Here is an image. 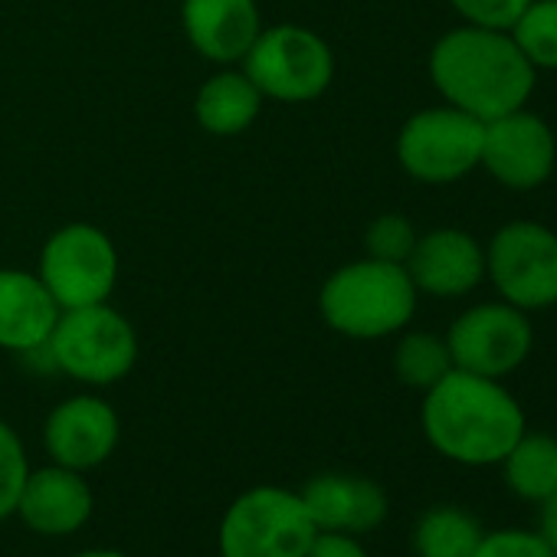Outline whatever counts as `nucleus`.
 I'll return each instance as SVG.
<instances>
[{"label": "nucleus", "mask_w": 557, "mask_h": 557, "mask_svg": "<svg viewBox=\"0 0 557 557\" xmlns=\"http://www.w3.org/2000/svg\"><path fill=\"white\" fill-rule=\"evenodd\" d=\"M446 345L453 355V368L502 381L515 374L534 345V329L528 315L508 302H485L462 312L449 332Z\"/></svg>", "instance_id": "9d476101"}, {"label": "nucleus", "mask_w": 557, "mask_h": 557, "mask_svg": "<svg viewBox=\"0 0 557 557\" xmlns=\"http://www.w3.org/2000/svg\"><path fill=\"white\" fill-rule=\"evenodd\" d=\"M404 265L417 293L433 299H459L485 278V249L472 233L443 226L417 236V246Z\"/></svg>", "instance_id": "4468645a"}, {"label": "nucleus", "mask_w": 557, "mask_h": 557, "mask_svg": "<svg viewBox=\"0 0 557 557\" xmlns=\"http://www.w3.org/2000/svg\"><path fill=\"white\" fill-rule=\"evenodd\" d=\"M306 557H371L368 547L358 541V534L345 531H319L306 550Z\"/></svg>", "instance_id": "bb28decb"}, {"label": "nucleus", "mask_w": 557, "mask_h": 557, "mask_svg": "<svg viewBox=\"0 0 557 557\" xmlns=\"http://www.w3.org/2000/svg\"><path fill=\"white\" fill-rule=\"evenodd\" d=\"M37 275L60 312L99 306L109 302L115 293L119 249L102 226L66 223L47 236Z\"/></svg>", "instance_id": "0eeeda50"}, {"label": "nucleus", "mask_w": 557, "mask_h": 557, "mask_svg": "<svg viewBox=\"0 0 557 557\" xmlns=\"http://www.w3.org/2000/svg\"><path fill=\"white\" fill-rule=\"evenodd\" d=\"M417 299L420 293L407 265L364 256L325 278L319 293V312L332 332L374 342L404 332L417 312Z\"/></svg>", "instance_id": "7ed1b4c3"}, {"label": "nucleus", "mask_w": 557, "mask_h": 557, "mask_svg": "<svg viewBox=\"0 0 557 557\" xmlns=\"http://www.w3.org/2000/svg\"><path fill=\"white\" fill-rule=\"evenodd\" d=\"M60 319V306L37 272L0 269V348L30 355L47 348Z\"/></svg>", "instance_id": "f3484780"}, {"label": "nucleus", "mask_w": 557, "mask_h": 557, "mask_svg": "<svg viewBox=\"0 0 557 557\" xmlns=\"http://www.w3.org/2000/svg\"><path fill=\"white\" fill-rule=\"evenodd\" d=\"M485 275L498 289L502 302L534 312L557 302V233L515 220L505 223L485 249Z\"/></svg>", "instance_id": "1a4fd4ad"}, {"label": "nucleus", "mask_w": 557, "mask_h": 557, "mask_svg": "<svg viewBox=\"0 0 557 557\" xmlns=\"http://www.w3.org/2000/svg\"><path fill=\"white\" fill-rule=\"evenodd\" d=\"M472 557H557V554L537 537V531L498 528V531L482 534Z\"/></svg>", "instance_id": "a878e982"}, {"label": "nucleus", "mask_w": 557, "mask_h": 557, "mask_svg": "<svg viewBox=\"0 0 557 557\" xmlns=\"http://www.w3.org/2000/svg\"><path fill=\"white\" fill-rule=\"evenodd\" d=\"M482 534L485 531L472 511L459 505H433L417 518L410 547L417 557H472Z\"/></svg>", "instance_id": "aec40b11"}, {"label": "nucleus", "mask_w": 557, "mask_h": 557, "mask_svg": "<svg viewBox=\"0 0 557 557\" xmlns=\"http://www.w3.org/2000/svg\"><path fill=\"white\" fill-rule=\"evenodd\" d=\"M47 351L66 377L89 387H109L135 371L138 332L109 302L66 309L57 319Z\"/></svg>", "instance_id": "39448f33"}, {"label": "nucleus", "mask_w": 557, "mask_h": 557, "mask_svg": "<svg viewBox=\"0 0 557 557\" xmlns=\"http://www.w3.org/2000/svg\"><path fill=\"white\" fill-rule=\"evenodd\" d=\"M27 475H30L27 446L8 420H0V521L14 518Z\"/></svg>", "instance_id": "5701e85b"}, {"label": "nucleus", "mask_w": 557, "mask_h": 557, "mask_svg": "<svg viewBox=\"0 0 557 557\" xmlns=\"http://www.w3.org/2000/svg\"><path fill=\"white\" fill-rule=\"evenodd\" d=\"M262 92L252 86V79L243 70H220L210 79H203V86L197 89L194 99V115L197 125L207 135L216 138H233L252 128V122L262 112Z\"/></svg>", "instance_id": "a211bd4d"}, {"label": "nucleus", "mask_w": 557, "mask_h": 557, "mask_svg": "<svg viewBox=\"0 0 557 557\" xmlns=\"http://www.w3.org/2000/svg\"><path fill=\"white\" fill-rule=\"evenodd\" d=\"M302 502L319 531L368 534L387 521L391 502L381 482L355 472H322L302 485Z\"/></svg>", "instance_id": "2eb2a0df"}, {"label": "nucleus", "mask_w": 557, "mask_h": 557, "mask_svg": "<svg viewBox=\"0 0 557 557\" xmlns=\"http://www.w3.org/2000/svg\"><path fill=\"white\" fill-rule=\"evenodd\" d=\"M73 557H128L125 550H115V547H89V550H79Z\"/></svg>", "instance_id": "c85d7f7f"}, {"label": "nucleus", "mask_w": 557, "mask_h": 557, "mask_svg": "<svg viewBox=\"0 0 557 557\" xmlns=\"http://www.w3.org/2000/svg\"><path fill=\"white\" fill-rule=\"evenodd\" d=\"M92 508L96 498L86 482V472L50 462L30 469L14 518H21L24 528H30L40 537H66L89 524Z\"/></svg>", "instance_id": "ddd939ff"}, {"label": "nucleus", "mask_w": 557, "mask_h": 557, "mask_svg": "<svg viewBox=\"0 0 557 557\" xmlns=\"http://www.w3.org/2000/svg\"><path fill=\"white\" fill-rule=\"evenodd\" d=\"M239 70L252 79L262 99L299 106L329 92L335 79V53L309 27L275 24L259 30Z\"/></svg>", "instance_id": "423d86ee"}, {"label": "nucleus", "mask_w": 557, "mask_h": 557, "mask_svg": "<svg viewBox=\"0 0 557 557\" xmlns=\"http://www.w3.org/2000/svg\"><path fill=\"white\" fill-rule=\"evenodd\" d=\"M508 34L534 70H557V0H531Z\"/></svg>", "instance_id": "4be33fe9"}, {"label": "nucleus", "mask_w": 557, "mask_h": 557, "mask_svg": "<svg viewBox=\"0 0 557 557\" xmlns=\"http://www.w3.org/2000/svg\"><path fill=\"white\" fill-rule=\"evenodd\" d=\"M420 426L426 443L462 466H498L524 436V410L502 381L453 368L423 391Z\"/></svg>", "instance_id": "f257e3e1"}, {"label": "nucleus", "mask_w": 557, "mask_h": 557, "mask_svg": "<svg viewBox=\"0 0 557 557\" xmlns=\"http://www.w3.org/2000/svg\"><path fill=\"white\" fill-rule=\"evenodd\" d=\"M531 0H449V8L469 24L485 30H511Z\"/></svg>", "instance_id": "393cba45"}, {"label": "nucleus", "mask_w": 557, "mask_h": 557, "mask_svg": "<svg viewBox=\"0 0 557 557\" xmlns=\"http://www.w3.org/2000/svg\"><path fill=\"white\" fill-rule=\"evenodd\" d=\"M413 246H417V230L404 213H381L371 220V226L364 233V249L371 259L404 265L410 259Z\"/></svg>", "instance_id": "b1692460"}, {"label": "nucleus", "mask_w": 557, "mask_h": 557, "mask_svg": "<svg viewBox=\"0 0 557 557\" xmlns=\"http://www.w3.org/2000/svg\"><path fill=\"white\" fill-rule=\"evenodd\" d=\"M485 122L453 109H423L397 135L400 168L423 184H453L479 168Z\"/></svg>", "instance_id": "6e6552de"}, {"label": "nucleus", "mask_w": 557, "mask_h": 557, "mask_svg": "<svg viewBox=\"0 0 557 557\" xmlns=\"http://www.w3.org/2000/svg\"><path fill=\"white\" fill-rule=\"evenodd\" d=\"M537 537L557 554V495H550L547 502H541V515H537Z\"/></svg>", "instance_id": "cd10ccee"}, {"label": "nucleus", "mask_w": 557, "mask_h": 557, "mask_svg": "<svg viewBox=\"0 0 557 557\" xmlns=\"http://www.w3.org/2000/svg\"><path fill=\"white\" fill-rule=\"evenodd\" d=\"M537 70L524 60L508 30L456 27L443 34L430 53V79L446 106L492 122L524 102L534 92Z\"/></svg>", "instance_id": "f03ea898"}, {"label": "nucleus", "mask_w": 557, "mask_h": 557, "mask_svg": "<svg viewBox=\"0 0 557 557\" xmlns=\"http://www.w3.org/2000/svg\"><path fill=\"white\" fill-rule=\"evenodd\" d=\"M453 371V355L446 338L433 332H410L394 348V374L413 391H430Z\"/></svg>", "instance_id": "412c9836"}, {"label": "nucleus", "mask_w": 557, "mask_h": 557, "mask_svg": "<svg viewBox=\"0 0 557 557\" xmlns=\"http://www.w3.org/2000/svg\"><path fill=\"white\" fill-rule=\"evenodd\" d=\"M181 27L203 60L233 66L259 37L262 14L256 0H181Z\"/></svg>", "instance_id": "dca6fc26"}, {"label": "nucleus", "mask_w": 557, "mask_h": 557, "mask_svg": "<svg viewBox=\"0 0 557 557\" xmlns=\"http://www.w3.org/2000/svg\"><path fill=\"white\" fill-rule=\"evenodd\" d=\"M122 440L119 413L96 394H76L57 404L44 420V449L50 462L92 472L112 459Z\"/></svg>", "instance_id": "f8f14e48"}, {"label": "nucleus", "mask_w": 557, "mask_h": 557, "mask_svg": "<svg viewBox=\"0 0 557 557\" xmlns=\"http://www.w3.org/2000/svg\"><path fill=\"white\" fill-rule=\"evenodd\" d=\"M557 161V145L550 125L524 109L498 115L485 122L482 135V161L502 187L508 190H534L541 187Z\"/></svg>", "instance_id": "9b49d317"}, {"label": "nucleus", "mask_w": 557, "mask_h": 557, "mask_svg": "<svg viewBox=\"0 0 557 557\" xmlns=\"http://www.w3.org/2000/svg\"><path fill=\"white\" fill-rule=\"evenodd\" d=\"M502 466V479L505 485L531 502L541 505L550 495H557V440L547 433H528L505 453Z\"/></svg>", "instance_id": "6ab92c4d"}, {"label": "nucleus", "mask_w": 557, "mask_h": 557, "mask_svg": "<svg viewBox=\"0 0 557 557\" xmlns=\"http://www.w3.org/2000/svg\"><path fill=\"white\" fill-rule=\"evenodd\" d=\"M319 534L299 492L252 485L236 495L216 528L220 557H306Z\"/></svg>", "instance_id": "20e7f679"}]
</instances>
